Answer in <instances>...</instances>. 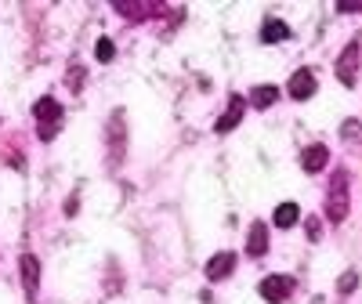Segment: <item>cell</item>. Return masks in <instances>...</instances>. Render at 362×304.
Masks as SVG:
<instances>
[{"label": "cell", "mask_w": 362, "mask_h": 304, "mask_svg": "<svg viewBox=\"0 0 362 304\" xmlns=\"http://www.w3.org/2000/svg\"><path fill=\"white\" fill-rule=\"evenodd\" d=\"M326 218L341 225L348 218V170H334V177H329V189H326Z\"/></svg>", "instance_id": "cell-1"}, {"label": "cell", "mask_w": 362, "mask_h": 304, "mask_svg": "<svg viewBox=\"0 0 362 304\" xmlns=\"http://www.w3.org/2000/svg\"><path fill=\"white\" fill-rule=\"evenodd\" d=\"M33 116H37V134L40 141H51L58 131H62V105H58L54 98H40L33 105Z\"/></svg>", "instance_id": "cell-2"}, {"label": "cell", "mask_w": 362, "mask_h": 304, "mask_svg": "<svg viewBox=\"0 0 362 304\" xmlns=\"http://www.w3.org/2000/svg\"><path fill=\"white\" fill-rule=\"evenodd\" d=\"M124 145H127V131H124V112H112V119H109V163L112 167H119L124 163Z\"/></svg>", "instance_id": "cell-3"}, {"label": "cell", "mask_w": 362, "mask_h": 304, "mask_svg": "<svg viewBox=\"0 0 362 304\" xmlns=\"http://www.w3.org/2000/svg\"><path fill=\"white\" fill-rule=\"evenodd\" d=\"M337 80L344 87H355L358 83V40H351L341 54H337Z\"/></svg>", "instance_id": "cell-4"}, {"label": "cell", "mask_w": 362, "mask_h": 304, "mask_svg": "<svg viewBox=\"0 0 362 304\" xmlns=\"http://www.w3.org/2000/svg\"><path fill=\"white\" fill-rule=\"evenodd\" d=\"M261 297L268 300V304H283L290 293H293V279L290 276H268V279H261Z\"/></svg>", "instance_id": "cell-5"}, {"label": "cell", "mask_w": 362, "mask_h": 304, "mask_svg": "<svg viewBox=\"0 0 362 304\" xmlns=\"http://www.w3.org/2000/svg\"><path fill=\"white\" fill-rule=\"evenodd\" d=\"M315 73L312 69H297L293 76H290V83H286V95L290 98H297V102H305V98H312L315 95Z\"/></svg>", "instance_id": "cell-6"}, {"label": "cell", "mask_w": 362, "mask_h": 304, "mask_svg": "<svg viewBox=\"0 0 362 304\" xmlns=\"http://www.w3.org/2000/svg\"><path fill=\"white\" fill-rule=\"evenodd\" d=\"M243 112H247V102H243V95H232L228 98V109H225V116L214 124V131L218 134H228V131H235L239 127V119H243Z\"/></svg>", "instance_id": "cell-7"}, {"label": "cell", "mask_w": 362, "mask_h": 304, "mask_svg": "<svg viewBox=\"0 0 362 304\" xmlns=\"http://www.w3.org/2000/svg\"><path fill=\"white\" fill-rule=\"evenodd\" d=\"M22 283H25V300L37 304V286H40V261L33 254L22 257Z\"/></svg>", "instance_id": "cell-8"}, {"label": "cell", "mask_w": 362, "mask_h": 304, "mask_svg": "<svg viewBox=\"0 0 362 304\" xmlns=\"http://www.w3.org/2000/svg\"><path fill=\"white\" fill-rule=\"evenodd\" d=\"M232 268H235V254H225V250H221V254H214V257L206 261V279H210V283L228 279Z\"/></svg>", "instance_id": "cell-9"}, {"label": "cell", "mask_w": 362, "mask_h": 304, "mask_svg": "<svg viewBox=\"0 0 362 304\" xmlns=\"http://www.w3.org/2000/svg\"><path fill=\"white\" fill-rule=\"evenodd\" d=\"M326 163H329V148L326 145H308L305 152H300V167H305V174H319Z\"/></svg>", "instance_id": "cell-10"}, {"label": "cell", "mask_w": 362, "mask_h": 304, "mask_svg": "<svg viewBox=\"0 0 362 304\" xmlns=\"http://www.w3.org/2000/svg\"><path fill=\"white\" fill-rule=\"evenodd\" d=\"M264 250H268V228L261 221H254L250 225V235H247V254L250 257H261Z\"/></svg>", "instance_id": "cell-11"}, {"label": "cell", "mask_w": 362, "mask_h": 304, "mask_svg": "<svg viewBox=\"0 0 362 304\" xmlns=\"http://www.w3.org/2000/svg\"><path fill=\"white\" fill-rule=\"evenodd\" d=\"M286 37H290V25L279 22V18H268L264 29H261V40H264V44H279V40H286Z\"/></svg>", "instance_id": "cell-12"}, {"label": "cell", "mask_w": 362, "mask_h": 304, "mask_svg": "<svg viewBox=\"0 0 362 304\" xmlns=\"http://www.w3.org/2000/svg\"><path fill=\"white\" fill-rule=\"evenodd\" d=\"M276 98H279V90L272 87V83H261V87H254V90H250V105H254V109H268V105H276Z\"/></svg>", "instance_id": "cell-13"}, {"label": "cell", "mask_w": 362, "mask_h": 304, "mask_svg": "<svg viewBox=\"0 0 362 304\" xmlns=\"http://www.w3.org/2000/svg\"><path fill=\"white\" fill-rule=\"evenodd\" d=\"M272 221H276V228L297 225V221H300V206H297V203H279V206H276V218H272Z\"/></svg>", "instance_id": "cell-14"}, {"label": "cell", "mask_w": 362, "mask_h": 304, "mask_svg": "<svg viewBox=\"0 0 362 304\" xmlns=\"http://www.w3.org/2000/svg\"><path fill=\"white\" fill-rule=\"evenodd\" d=\"M112 8H116L119 15H124V18H148L153 11H160L156 4H127V0H116Z\"/></svg>", "instance_id": "cell-15"}, {"label": "cell", "mask_w": 362, "mask_h": 304, "mask_svg": "<svg viewBox=\"0 0 362 304\" xmlns=\"http://www.w3.org/2000/svg\"><path fill=\"white\" fill-rule=\"evenodd\" d=\"M95 54H98V62H112V58H116V47H112V40H109V37H102V40L95 44Z\"/></svg>", "instance_id": "cell-16"}, {"label": "cell", "mask_w": 362, "mask_h": 304, "mask_svg": "<svg viewBox=\"0 0 362 304\" xmlns=\"http://www.w3.org/2000/svg\"><path fill=\"white\" fill-rule=\"evenodd\" d=\"M341 138H348V141H362V127L355 124V119H348V124H341Z\"/></svg>", "instance_id": "cell-17"}, {"label": "cell", "mask_w": 362, "mask_h": 304, "mask_svg": "<svg viewBox=\"0 0 362 304\" xmlns=\"http://www.w3.org/2000/svg\"><path fill=\"white\" fill-rule=\"evenodd\" d=\"M355 283H358V276H355V271H348V276H341V283H337V293L348 297V293L355 290Z\"/></svg>", "instance_id": "cell-18"}, {"label": "cell", "mask_w": 362, "mask_h": 304, "mask_svg": "<svg viewBox=\"0 0 362 304\" xmlns=\"http://www.w3.org/2000/svg\"><path fill=\"white\" fill-rule=\"evenodd\" d=\"M305 228H308V239H312V242H315V239H322V221H319V218H308V221H305Z\"/></svg>", "instance_id": "cell-19"}, {"label": "cell", "mask_w": 362, "mask_h": 304, "mask_svg": "<svg viewBox=\"0 0 362 304\" xmlns=\"http://www.w3.org/2000/svg\"><path fill=\"white\" fill-rule=\"evenodd\" d=\"M83 83V69H69V90H80Z\"/></svg>", "instance_id": "cell-20"}]
</instances>
